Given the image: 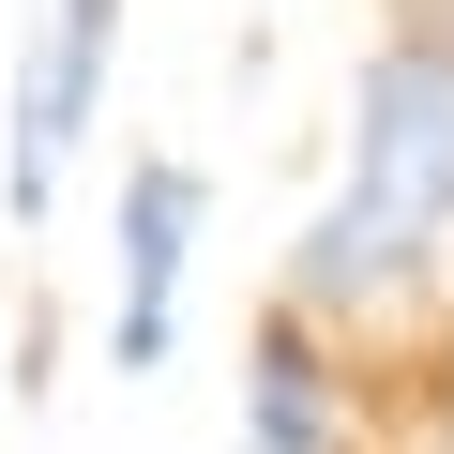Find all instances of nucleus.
Listing matches in <instances>:
<instances>
[{
	"label": "nucleus",
	"mask_w": 454,
	"mask_h": 454,
	"mask_svg": "<svg viewBox=\"0 0 454 454\" xmlns=\"http://www.w3.org/2000/svg\"><path fill=\"white\" fill-rule=\"evenodd\" d=\"M454 273V46L394 31L348 91V182L318 197L288 303L303 318H394Z\"/></svg>",
	"instance_id": "f257e3e1"
},
{
	"label": "nucleus",
	"mask_w": 454,
	"mask_h": 454,
	"mask_svg": "<svg viewBox=\"0 0 454 454\" xmlns=\"http://www.w3.org/2000/svg\"><path fill=\"white\" fill-rule=\"evenodd\" d=\"M106 46H121V0H46V31L16 61V152H0V212L16 227L61 212V167H76V137L106 106Z\"/></svg>",
	"instance_id": "f03ea898"
},
{
	"label": "nucleus",
	"mask_w": 454,
	"mask_h": 454,
	"mask_svg": "<svg viewBox=\"0 0 454 454\" xmlns=\"http://www.w3.org/2000/svg\"><path fill=\"white\" fill-rule=\"evenodd\" d=\"M197 212H212V182H197L182 152H137V167H121V273H106V364H121V379H152V364L182 348Z\"/></svg>",
	"instance_id": "7ed1b4c3"
},
{
	"label": "nucleus",
	"mask_w": 454,
	"mask_h": 454,
	"mask_svg": "<svg viewBox=\"0 0 454 454\" xmlns=\"http://www.w3.org/2000/svg\"><path fill=\"white\" fill-rule=\"evenodd\" d=\"M227 454H364L333 318H303V303L258 318V348H243V439H227Z\"/></svg>",
	"instance_id": "20e7f679"
}]
</instances>
